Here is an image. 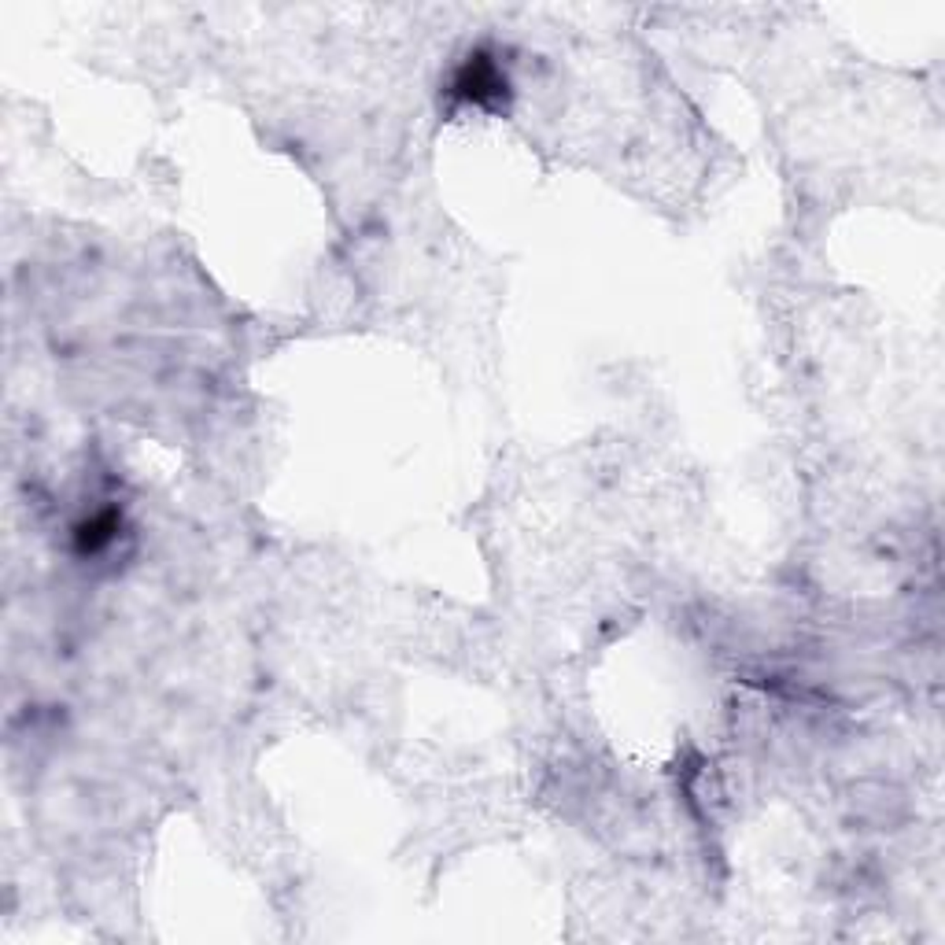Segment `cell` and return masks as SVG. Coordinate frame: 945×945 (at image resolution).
<instances>
[{
	"label": "cell",
	"mask_w": 945,
	"mask_h": 945,
	"mask_svg": "<svg viewBox=\"0 0 945 945\" xmlns=\"http://www.w3.org/2000/svg\"><path fill=\"white\" fill-rule=\"evenodd\" d=\"M454 93L472 104H499L506 97V75L484 56H469V63L454 78Z\"/></svg>",
	"instance_id": "6da1fadb"
},
{
	"label": "cell",
	"mask_w": 945,
	"mask_h": 945,
	"mask_svg": "<svg viewBox=\"0 0 945 945\" xmlns=\"http://www.w3.org/2000/svg\"><path fill=\"white\" fill-rule=\"evenodd\" d=\"M107 521H115V517H111V513H104L100 521H93V532H100V528H104ZM104 544H107V535H93V539H89V544H86V547H89V551H100Z\"/></svg>",
	"instance_id": "7a4b0ae2"
}]
</instances>
